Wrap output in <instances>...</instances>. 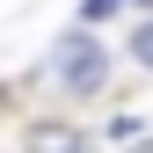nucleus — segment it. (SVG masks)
Masks as SVG:
<instances>
[{"label": "nucleus", "mask_w": 153, "mask_h": 153, "mask_svg": "<svg viewBox=\"0 0 153 153\" xmlns=\"http://www.w3.org/2000/svg\"><path fill=\"white\" fill-rule=\"evenodd\" d=\"M44 73H51V88H59V95H73V102H95V95L109 88V44H102V29H80V22H73L59 44H51Z\"/></svg>", "instance_id": "f257e3e1"}, {"label": "nucleus", "mask_w": 153, "mask_h": 153, "mask_svg": "<svg viewBox=\"0 0 153 153\" xmlns=\"http://www.w3.org/2000/svg\"><path fill=\"white\" fill-rule=\"evenodd\" d=\"M22 153H88V131H73V124H29Z\"/></svg>", "instance_id": "f03ea898"}, {"label": "nucleus", "mask_w": 153, "mask_h": 153, "mask_svg": "<svg viewBox=\"0 0 153 153\" xmlns=\"http://www.w3.org/2000/svg\"><path fill=\"white\" fill-rule=\"evenodd\" d=\"M117 7H124V0H80V29H102Z\"/></svg>", "instance_id": "7ed1b4c3"}, {"label": "nucleus", "mask_w": 153, "mask_h": 153, "mask_svg": "<svg viewBox=\"0 0 153 153\" xmlns=\"http://www.w3.org/2000/svg\"><path fill=\"white\" fill-rule=\"evenodd\" d=\"M131 59H139V66L153 73V15H146V22H139V29H131Z\"/></svg>", "instance_id": "20e7f679"}, {"label": "nucleus", "mask_w": 153, "mask_h": 153, "mask_svg": "<svg viewBox=\"0 0 153 153\" xmlns=\"http://www.w3.org/2000/svg\"><path fill=\"white\" fill-rule=\"evenodd\" d=\"M124 7H146V15H153V0H124Z\"/></svg>", "instance_id": "39448f33"}, {"label": "nucleus", "mask_w": 153, "mask_h": 153, "mask_svg": "<svg viewBox=\"0 0 153 153\" xmlns=\"http://www.w3.org/2000/svg\"><path fill=\"white\" fill-rule=\"evenodd\" d=\"M139 153H153V139H146V146H139Z\"/></svg>", "instance_id": "423d86ee"}]
</instances>
